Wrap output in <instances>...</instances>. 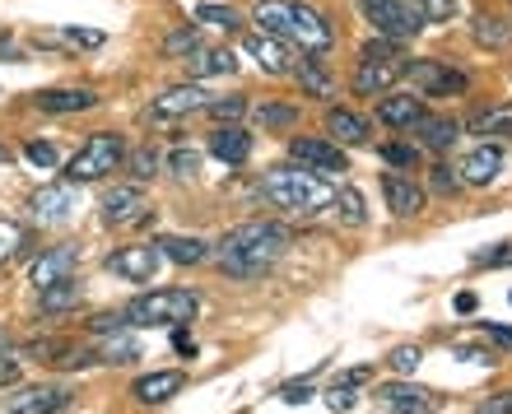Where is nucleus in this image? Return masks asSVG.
<instances>
[{"instance_id":"nucleus-1","label":"nucleus","mask_w":512,"mask_h":414,"mask_svg":"<svg viewBox=\"0 0 512 414\" xmlns=\"http://www.w3.org/2000/svg\"><path fill=\"white\" fill-rule=\"evenodd\" d=\"M289 228L284 224H270V219H252V224H238L224 233L219 242V266L238 275V280H256L266 275L284 252H289Z\"/></svg>"},{"instance_id":"nucleus-2","label":"nucleus","mask_w":512,"mask_h":414,"mask_svg":"<svg viewBox=\"0 0 512 414\" xmlns=\"http://www.w3.org/2000/svg\"><path fill=\"white\" fill-rule=\"evenodd\" d=\"M261 196H266L275 210L298 214V219H312V214L331 210V201H336L331 182L312 177L308 168H270V173L261 177Z\"/></svg>"},{"instance_id":"nucleus-3","label":"nucleus","mask_w":512,"mask_h":414,"mask_svg":"<svg viewBox=\"0 0 512 414\" xmlns=\"http://www.w3.org/2000/svg\"><path fill=\"white\" fill-rule=\"evenodd\" d=\"M256 28L270 33V38L298 42V47H308V52H326V47L336 42V28L326 24L312 5H284V0H266V5H256Z\"/></svg>"},{"instance_id":"nucleus-4","label":"nucleus","mask_w":512,"mask_h":414,"mask_svg":"<svg viewBox=\"0 0 512 414\" xmlns=\"http://www.w3.org/2000/svg\"><path fill=\"white\" fill-rule=\"evenodd\" d=\"M201 308V298L191 289H154V294H140L122 308L126 326H187Z\"/></svg>"},{"instance_id":"nucleus-5","label":"nucleus","mask_w":512,"mask_h":414,"mask_svg":"<svg viewBox=\"0 0 512 414\" xmlns=\"http://www.w3.org/2000/svg\"><path fill=\"white\" fill-rule=\"evenodd\" d=\"M405 61L401 47L391 38H368L364 42V56H359V70H354V94H387L391 84L405 75Z\"/></svg>"},{"instance_id":"nucleus-6","label":"nucleus","mask_w":512,"mask_h":414,"mask_svg":"<svg viewBox=\"0 0 512 414\" xmlns=\"http://www.w3.org/2000/svg\"><path fill=\"white\" fill-rule=\"evenodd\" d=\"M122 159H126L122 135L98 131V135H89V140L75 149V159L66 163V177H70V182H98V177H108Z\"/></svg>"},{"instance_id":"nucleus-7","label":"nucleus","mask_w":512,"mask_h":414,"mask_svg":"<svg viewBox=\"0 0 512 414\" xmlns=\"http://www.w3.org/2000/svg\"><path fill=\"white\" fill-rule=\"evenodd\" d=\"M359 10H364V19L373 24V33L378 38H391V42H405L415 38L419 28V14L410 10V0H359Z\"/></svg>"},{"instance_id":"nucleus-8","label":"nucleus","mask_w":512,"mask_h":414,"mask_svg":"<svg viewBox=\"0 0 512 414\" xmlns=\"http://www.w3.org/2000/svg\"><path fill=\"white\" fill-rule=\"evenodd\" d=\"M289 159H294L298 168H308L312 177H322V182H331L336 173L350 168L345 149H340L336 140H317V135H298V140H289Z\"/></svg>"},{"instance_id":"nucleus-9","label":"nucleus","mask_w":512,"mask_h":414,"mask_svg":"<svg viewBox=\"0 0 512 414\" xmlns=\"http://www.w3.org/2000/svg\"><path fill=\"white\" fill-rule=\"evenodd\" d=\"M405 75H410V84H415L424 98H447V94H466V89H471V80H466L461 70L443 66V61H410Z\"/></svg>"},{"instance_id":"nucleus-10","label":"nucleus","mask_w":512,"mask_h":414,"mask_svg":"<svg viewBox=\"0 0 512 414\" xmlns=\"http://www.w3.org/2000/svg\"><path fill=\"white\" fill-rule=\"evenodd\" d=\"M159 266H163V252L154 247V242H145V247H122V252L108 256V270H112V275L135 280V284H149L154 275H159Z\"/></svg>"},{"instance_id":"nucleus-11","label":"nucleus","mask_w":512,"mask_h":414,"mask_svg":"<svg viewBox=\"0 0 512 414\" xmlns=\"http://www.w3.org/2000/svg\"><path fill=\"white\" fill-rule=\"evenodd\" d=\"M75 266H80V252L75 247H52V252H42L33 266H28V284L33 289H52V284H66L75 280Z\"/></svg>"},{"instance_id":"nucleus-12","label":"nucleus","mask_w":512,"mask_h":414,"mask_svg":"<svg viewBox=\"0 0 512 414\" xmlns=\"http://www.w3.org/2000/svg\"><path fill=\"white\" fill-rule=\"evenodd\" d=\"M382 196H387V210L396 219H415L424 210V187L410 182L405 173H382Z\"/></svg>"},{"instance_id":"nucleus-13","label":"nucleus","mask_w":512,"mask_h":414,"mask_svg":"<svg viewBox=\"0 0 512 414\" xmlns=\"http://www.w3.org/2000/svg\"><path fill=\"white\" fill-rule=\"evenodd\" d=\"M243 52L252 56L256 66L266 70V75H289V70H294V66H289L294 56H289V52L280 47V38H270V33H261V28L243 38Z\"/></svg>"},{"instance_id":"nucleus-14","label":"nucleus","mask_w":512,"mask_h":414,"mask_svg":"<svg viewBox=\"0 0 512 414\" xmlns=\"http://www.w3.org/2000/svg\"><path fill=\"white\" fill-rule=\"evenodd\" d=\"M75 205H80L75 187H42L33 196V219L38 224H66L70 214H75Z\"/></svg>"},{"instance_id":"nucleus-15","label":"nucleus","mask_w":512,"mask_h":414,"mask_svg":"<svg viewBox=\"0 0 512 414\" xmlns=\"http://www.w3.org/2000/svg\"><path fill=\"white\" fill-rule=\"evenodd\" d=\"M499 168H503V154H499V145H480V149H471V154L461 159L457 177H461V182H466V187H489V182L499 177Z\"/></svg>"},{"instance_id":"nucleus-16","label":"nucleus","mask_w":512,"mask_h":414,"mask_svg":"<svg viewBox=\"0 0 512 414\" xmlns=\"http://www.w3.org/2000/svg\"><path fill=\"white\" fill-rule=\"evenodd\" d=\"M215 98L205 94L201 84H177L168 94L154 98V117H182V112H205Z\"/></svg>"},{"instance_id":"nucleus-17","label":"nucleus","mask_w":512,"mask_h":414,"mask_svg":"<svg viewBox=\"0 0 512 414\" xmlns=\"http://www.w3.org/2000/svg\"><path fill=\"white\" fill-rule=\"evenodd\" d=\"M70 405V391L66 387H28L24 396H14L5 405V414H61Z\"/></svg>"},{"instance_id":"nucleus-18","label":"nucleus","mask_w":512,"mask_h":414,"mask_svg":"<svg viewBox=\"0 0 512 414\" xmlns=\"http://www.w3.org/2000/svg\"><path fill=\"white\" fill-rule=\"evenodd\" d=\"M33 103H38L42 112H52V117H66V112H89V107H98V94L94 89H42V94H33Z\"/></svg>"},{"instance_id":"nucleus-19","label":"nucleus","mask_w":512,"mask_h":414,"mask_svg":"<svg viewBox=\"0 0 512 414\" xmlns=\"http://www.w3.org/2000/svg\"><path fill=\"white\" fill-rule=\"evenodd\" d=\"M378 401H387L391 410L401 414H419V410H438V396L424 387H410V382H387V387L378 391Z\"/></svg>"},{"instance_id":"nucleus-20","label":"nucleus","mask_w":512,"mask_h":414,"mask_svg":"<svg viewBox=\"0 0 512 414\" xmlns=\"http://www.w3.org/2000/svg\"><path fill=\"white\" fill-rule=\"evenodd\" d=\"M210 154H215L219 163H247V154H252V135L243 131V126H219L215 135H210Z\"/></svg>"},{"instance_id":"nucleus-21","label":"nucleus","mask_w":512,"mask_h":414,"mask_svg":"<svg viewBox=\"0 0 512 414\" xmlns=\"http://www.w3.org/2000/svg\"><path fill=\"white\" fill-rule=\"evenodd\" d=\"M326 131L336 135V145H368V121L359 117V112H350V107H331L326 112Z\"/></svg>"},{"instance_id":"nucleus-22","label":"nucleus","mask_w":512,"mask_h":414,"mask_svg":"<svg viewBox=\"0 0 512 414\" xmlns=\"http://www.w3.org/2000/svg\"><path fill=\"white\" fill-rule=\"evenodd\" d=\"M182 382H187L182 373H149V377H140V382L131 387V396L140 405H163V401H173L177 391H182Z\"/></svg>"},{"instance_id":"nucleus-23","label":"nucleus","mask_w":512,"mask_h":414,"mask_svg":"<svg viewBox=\"0 0 512 414\" xmlns=\"http://www.w3.org/2000/svg\"><path fill=\"white\" fill-rule=\"evenodd\" d=\"M410 131L419 135V145H424V149H438V154H443V149L457 145V131H461V126L452 117H429V112H424V117H419Z\"/></svg>"},{"instance_id":"nucleus-24","label":"nucleus","mask_w":512,"mask_h":414,"mask_svg":"<svg viewBox=\"0 0 512 414\" xmlns=\"http://www.w3.org/2000/svg\"><path fill=\"white\" fill-rule=\"evenodd\" d=\"M238 70V61H233V52H224V47H201V52L187 56V75L191 80H210V75H233Z\"/></svg>"},{"instance_id":"nucleus-25","label":"nucleus","mask_w":512,"mask_h":414,"mask_svg":"<svg viewBox=\"0 0 512 414\" xmlns=\"http://www.w3.org/2000/svg\"><path fill=\"white\" fill-rule=\"evenodd\" d=\"M140 210H145L140 187H117V191H108V201H103V219H108V224H135Z\"/></svg>"},{"instance_id":"nucleus-26","label":"nucleus","mask_w":512,"mask_h":414,"mask_svg":"<svg viewBox=\"0 0 512 414\" xmlns=\"http://www.w3.org/2000/svg\"><path fill=\"white\" fill-rule=\"evenodd\" d=\"M368 377H373V368H350V373H340L331 387H326V405L331 410H350L354 401H359V387H364Z\"/></svg>"},{"instance_id":"nucleus-27","label":"nucleus","mask_w":512,"mask_h":414,"mask_svg":"<svg viewBox=\"0 0 512 414\" xmlns=\"http://www.w3.org/2000/svg\"><path fill=\"white\" fill-rule=\"evenodd\" d=\"M378 117L387 121V126H405V131H410V126L424 117V103L410 98V94H391V98H382L378 103Z\"/></svg>"},{"instance_id":"nucleus-28","label":"nucleus","mask_w":512,"mask_h":414,"mask_svg":"<svg viewBox=\"0 0 512 414\" xmlns=\"http://www.w3.org/2000/svg\"><path fill=\"white\" fill-rule=\"evenodd\" d=\"M298 89L312 98H336V80L322 70L317 56H303V61H298Z\"/></svg>"},{"instance_id":"nucleus-29","label":"nucleus","mask_w":512,"mask_h":414,"mask_svg":"<svg viewBox=\"0 0 512 414\" xmlns=\"http://www.w3.org/2000/svg\"><path fill=\"white\" fill-rule=\"evenodd\" d=\"M471 33H475V42H480V47H489V52H503V47L512 42V24H503L499 14H475Z\"/></svg>"},{"instance_id":"nucleus-30","label":"nucleus","mask_w":512,"mask_h":414,"mask_svg":"<svg viewBox=\"0 0 512 414\" xmlns=\"http://www.w3.org/2000/svg\"><path fill=\"white\" fill-rule=\"evenodd\" d=\"M80 284L75 280H66V284H52V289H42L38 294V308L47 312V317H56V312H75L80 308Z\"/></svg>"},{"instance_id":"nucleus-31","label":"nucleus","mask_w":512,"mask_h":414,"mask_svg":"<svg viewBox=\"0 0 512 414\" xmlns=\"http://www.w3.org/2000/svg\"><path fill=\"white\" fill-rule=\"evenodd\" d=\"M168 261H177V266H201L205 261V242L201 238H159L154 242Z\"/></svg>"},{"instance_id":"nucleus-32","label":"nucleus","mask_w":512,"mask_h":414,"mask_svg":"<svg viewBox=\"0 0 512 414\" xmlns=\"http://www.w3.org/2000/svg\"><path fill=\"white\" fill-rule=\"evenodd\" d=\"M471 131L475 135H512V103H494V107H485V112H475Z\"/></svg>"},{"instance_id":"nucleus-33","label":"nucleus","mask_w":512,"mask_h":414,"mask_svg":"<svg viewBox=\"0 0 512 414\" xmlns=\"http://www.w3.org/2000/svg\"><path fill=\"white\" fill-rule=\"evenodd\" d=\"M94 359H103V363H131V359H140V349H135V340L126 331H112V335H103V340H98Z\"/></svg>"},{"instance_id":"nucleus-34","label":"nucleus","mask_w":512,"mask_h":414,"mask_svg":"<svg viewBox=\"0 0 512 414\" xmlns=\"http://www.w3.org/2000/svg\"><path fill=\"white\" fill-rule=\"evenodd\" d=\"M331 210L340 214V219H345V224H368V205H364V196H359V191L354 187H345V191H336V201H331Z\"/></svg>"},{"instance_id":"nucleus-35","label":"nucleus","mask_w":512,"mask_h":414,"mask_svg":"<svg viewBox=\"0 0 512 414\" xmlns=\"http://www.w3.org/2000/svg\"><path fill=\"white\" fill-rule=\"evenodd\" d=\"M24 247H28L24 224H14V219H0V266H5V261H14V256H24Z\"/></svg>"},{"instance_id":"nucleus-36","label":"nucleus","mask_w":512,"mask_h":414,"mask_svg":"<svg viewBox=\"0 0 512 414\" xmlns=\"http://www.w3.org/2000/svg\"><path fill=\"white\" fill-rule=\"evenodd\" d=\"M410 10L419 14V24H447L457 14V0H410Z\"/></svg>"},{"instance_id":"nucleus-37","label":"nucleus","mask_w":512,"mask_h":414,"mask_svg":"<svg viewBox=\"0 0 512 414\" xmlns=\"http://www.w3.org/2000/svg\"><path fill=\"white\" fill-rule=\"evenodd\" d=\"M196 19H201V24L224 28V33L238 28V10H233V5H215V0H201V5H196Z\"/></svg>"},{"instance_id":"nucleus-38","label":"nucleus","mask_w":512,"mask_h":414,"mask_svg":"<svg viewBox=\"0 0 512 414\" xmlns=\"http://www.w3.org/2000/svg\"><path fill=\"white\" fill-rule=\"evenodd\" d=\"M256 121H261V126H270V131H284V126H294V121H298V107H289V103H261V107H256Z\"/></svg>"},{"instance_id":"nucleus-39","label":"nucleus","mask_w":512,"mask_h":414,"mask_svg":"<svg viewBox=\"0 0 512 414\" xmlns=\"http://www.w3.org/2000/svg\"><path fill=\"white\" fill-rule=\"evenodd\" d=\"M382 159H387L391 168H401V173H410V168H419V145L391 140V145H382Z\"/></svg>"},{"instance_id":"nucleus-40","label":"nucleus","mask_w":512,"mask_h":414,"mask_svg":"<svg viewBox=\"0 0 512 414\" xmlns=\"http://www.w3.org/2000/svg\"><path fill=\"white\" fill-rule=\"evenodd\" d=\"M163 52H168V56L201 52V33H196V28H177V33H168V38H163Z\"/></svg>"},{"instance_id":"nucleus-41","label":"nucleus","mask_w":512,"mask_h":414,"mask_svg":"<svg viewBox=\"0 0 512 414\" xmlns=\"http://www.w3.org/2000/svg\"><path fill=\"white\" fill-rule=\"evenodd\" d=\"M126 168H131L135 182H149V177L159 173V154H154V149H135L131 159H126Z\"/></svg>"},{"instance_id":"nucleus-42","label":"nucleus","mask_w":512,"mask_h":414,"mask_svg":"<svg viewBox=\"0 0 512 414\" xmlns=\"http://www.w3.org/2000/svg\"><path fill=\"white\" fill-rule=\"evenodd\" d=\"M168 168H173V177H191L201 168V154H196V149H173V154H168Z\"/></svg>"},{"instance_id":"nucleus-43","label":"nucleus","mask_w":512,"mask_h":414,"mask_svg":"<svg viewBox=\"0 0 512 414\" xmlns=\"http://www.w3.org/2000/svg\"><path fill=\"white\" fill-rule=\"evenodd\" d=\"M56 42H66V47H103V33L98 28H66Z\"/></svg>"},{"instance_id":"nucleus-44","label":"nucleus","mask_w":512,"mask_h":414,"mask_svg":"<svg viewBox=\"0 0 512 414\" xmlns=\"http://www.w3.org/2000/svg\"><path fill=\"white\" fill-rule=\"evenodd\" d=\"M24 159L33 163V168H56V149L42 145V140H28V145H24Z\"/></svg>"},{"instance_id":"nucleus-45","label":"nucleus","mask_w":512,"mask_h":414,"mask_svg":"<svg viewBox=\"0 0 512 414\" xmlns=\"http://www.w3.org/2000/svg\"><path fill=\"white\" fill-rule=\"evenodd\" d=\"M205 112H210V117H219V121H233V117H243V112H247V103H243V98H215Z\"/></svg>"},{"instance_id":"nucleus-46","label":"nucleus","mask_w":512,"mask_h":414,"mask_svg":"<svg viewBox=\"0 0 512 414\" xmlns=\"http://www.w3.org/2000/svg\"><path fill=\"white\" fill-rule=\"evenodd\" d=\"M429 187H433V191H457V187H461L457 168H447V163H438V168H429Z\"/></svg>"},{"instance_id":"nucleus-47","label":"nucleus","mask_w":512,"mask_h":414,"mask_svg":"<svg viewBox=\"0 0 512 414\" xmlns=\"http://www.w3.org/2000/svg\"><path fill=\"white\" fill-rule=\"evenodd\" d=\"M419 359H424V354H419L415 345L391 349V368H396V373H415V368H419Z\"/></svg>"},{"instance_id":"nucleus-48","label":"nucleus","mask_w":512,"mask_h":414,"mask_svg":"<svg viewBox=\"0 0 512 414\" xmlns=\"http://www.w3.org/2000/svg\"><path fill=\"white\" fill-rule=\"evenodd\" d=\"M475 266H512V242H499V247H494V252H480L475 256Z\"/></svg>"},{"instance_id":"nucleus-49","label":"nucleus","mask_w":512,"mask_h":414,"mask_svg":"<svg viewBox=\"0 0 512 414\" xmlns=\"http://www.w3.org/2000/svg\"><path fill=\"white\" fill-rule=\"evenodd\" d=\"M475 414H512V391H499V396H485V405Z\"/></svg>"},{"instance_id":"nucleus-50","label":"nucleus","mask_w":512,"mask_h":414,"mask_svg":"<svg viewBox=\"0 0 512 414\" xmlns=\"http://www.w3.org/2000/svg\"><path fill=\"white\" fill-rule=\"evenodd\" d=\"M280 396H284V401H289V405H303V401H308V396H312V382H294V387H284Z\"/></svg>"},{"instance_id":"nucleus-51","label":"nucleus","mask_w":512,"mask_h":414,"mask_svg":"<svg viewBox=\"0 0 512 414\" xmlns=\"http://www.w3.org/2000/svg\"><path fill=\"white\" fill-rule=\"evenodd\" d=\"M10 382H19V363L0 354V387H10Z\"/></svg>"},{"instance_id":"nucleus-52","label":"nucleus","mask_w":512,"mask_h":414,"mask_svg":"<svg viewBox=\"0 0 512 414\" xmlns=\"http://www.w3.org/2000/svg\"><path fill=\"white\" fill-rule=\"evenodd\" d=\"M489 335H494L499 345H512V331H508V326H489Z\"/></svg>"},{"instance_id":"nucleus-53","label":"nucleus","mask_w":512,"mask_h":414,"mask_svg":"<svg viewBox=\"0 0 512 414\" xmlns=\"http://www.w3.org/2000/svg\"><path fill=\"white\" fill-rule=\"evenodd\" d=\"M0 345H5V335H0Z\"/></svg>"}]
</instances>
